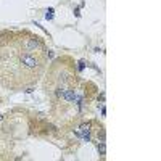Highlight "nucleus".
<instances>
[{"label": "nucleus", "mask_w": 161, "mask_h": 161, "mask_svg": "<svg viewBox=\"0 0 161 161\" xmlns=\"http://www.w3.org/2000/svg\"><path fill=\"white\" fill-rule=\"evenodd\" d=\"M21 63L24 64L27 68H36L37 64H39V61H37V58L34 56V55L31 53H23L21 55Z\"/></svg>", "instance_id": "nucleus-1"}, {"label": "nucleus", "mask_w": 161, "mask_h": 161, "mask_svg": "<svg viewBox=\"0 0 161 161\" xmlns=\"http://www.w3.org/2000/svg\"><path fill=\"white\" fill-rule=\"evenodd\" d=\"M63 97H64V100H68V102H74L77 98V95H76V92H74L73 89H68V90L63 92Z\"/></svg>", "instance_id": "nucleus-2"}, {"label": "nucleus", "mask_w": 161, "mask_h": 161, "mask_svg": "<svg viewBox=\"0 0 161 161\" xmlns=\"http://www.w3.org/2000/svg\"><path fill=\"white\" fill-rule=\"evenodd\" d=\"M90 127H92V122H84V124H81V137L82 135H85V134H89L90 132Z\"/></svg>", "instance_id": "nucleus-3"}, {"label": "nucleus", "mask_w": 161, "mask_h": 161, "mask_svg": "<svg viewBox=\"0 0 161 161\" xmlns=\"http://www.w3.org/2000/svg\"><path fill=\"white\" fill-rule=\"evenodd\" d=\"M98 153H100V155H105V153H107V145H105V142L98 143Z\"/></svg>", "instance_id": "nucleus-4"}, {"label": "nucleus", "mask_w": 161, "mask_h": 161, "mask_svg": "<svg viewBox=\"0 0 161 161\" xmlns=\"http://www.w3.org/2000/svg\"><path fill=\"white\" fill-rule=\"evenodd\" d=\"M27 45H29V49H36V47H40V44H39V40H37V39H31Z\"/></svg>", "instance_id": "nucleus-5"}, {"label": "nucleus", "mask_w": 161, "mask_h": 161, "mask_svg": "<svg viewBox=\"0 0 161 161\" xmlns=\"http://www.w3.org/2000/svg\"><path fill=\"white\" fill-rule=\"evenodd\" d=\"M52 13H53V8H49V11H47L45 18H47V19H52V18H53V15H52Z\"/></svg>", "instance_id": "nucleus-6"}, {"label": "nucleus", "mask_w": 161, "mask_h": 161, "mask_svg": "<svg viewBox=\"0 0 161 161\" xmlns=\"http://www.w3.org/2000/svg\"><path fill=\"white\" fill-rule=\"evenodd\" d=\"M77 69H79V71H82V69H84V61H81V63H79V66H77Z\"/></svg>", "instance_id": "nucleus-7"}, {"label": "nucleus", "mask_w": 161, "mask_h": 161, "mask_svg": "<svg viewBox=\"0 0 161 161\" xmlns=\"http://www.w3.org/2000/svg\"><path fill=\"white\" fill-rule=\"evenodd\" d=\"M0 119H2V114H0Z\"/></svg>", "instance_id": "nucleus-8"}]
</instances>
